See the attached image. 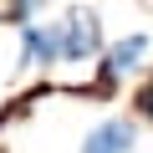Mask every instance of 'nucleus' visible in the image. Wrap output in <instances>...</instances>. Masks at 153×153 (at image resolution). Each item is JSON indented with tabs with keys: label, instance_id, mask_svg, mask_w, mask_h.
I'll return each instance as SVG.
<instances>
[{
	"label": "nucleus",
	"instance_id": "f257e3e1",
	"mask_svg": "<svg viewBox=\"0 0 153 153\" xmlns=\"http://www.w3.org/2000/svg\"><path fill=\"white\" fill-rule=\"evenodd\" d=\"M61 51L71 66H92L102 51H107V26H102V10L87 5V0H71L61 10Z\"/></svg>",
	"mask_w": 153,
	"mask_h": 153
},
{
	"label": "nucleus",
	"instance_id": "f03ea898",
	"mask_svg": "<svg viewBox=\"0 0 153 153\" xmlns=\"http://www.w3.org/2000/svg\"><path fill=\"white\" fill-rule=\"evenodd\" d=\"M26 71H56L66 61L61 51V21H31L21 26V56H16Z\"/></svg>",
	"mask_w": 153,
	"mask_h": 153
},
{
	"label": "nucleus",
	"instance_id": "7ed1b4c3",
	"mask_svg": "<svg viewBox=\"0 0 153 153\" xmlns=\"http://www.w3.org/2000/svg\"><path fill=\"white\" fill-rule=\"evenodd\" d=\"M138 138H143V123L133 112H112V117L92 123V133L82 138L76 153H138Z\"/></svg>",
	"mask_w": 153,
	"mask_h": 153
},
{
	"label": "nucleus",
	"instance_id": "20e7f679",
	"mask_svg": "<svg viewBox=\"0 0 153 153\" xmlns=\"http://www.w3.org/2000/svg\"><path fill=\"white\" fill-rule=\"evenodd\" d=\"M133 117L153 128V61H148V71H143V82H133Z\"/></svg>",
	"mask_w": 153,
	"mask_h": 153
},
{
	"label": "nucleus",
	"instance_id": "39448f33",
	"mask_svg": "<svg viewBox=\"0 0 153 153\" xmlns=\"http://www.w3.org/2000/svg\"><path fill=\"white\" fill-rule=\"evenodd\" d=\"M51 5V0H5V26H31V21H41V10Z\"/></svg>",
	"mask_w": 153,
	"mask_h": 153
},
{
	"label": "nucleus",
	"instance_id": "423d86ee",
	"mask_svg": "<svg viewBox=\"0 0 153 153\" xmlns=\"http://www.w3.org/2000/svg\"><path fill=\"white\" fill-rule=\"evenodd\" d=\"M0 153H5V148H0Z\"/></svg>",
	"mask_w": 153,
	"mask_h": 153
}]
</instances>
